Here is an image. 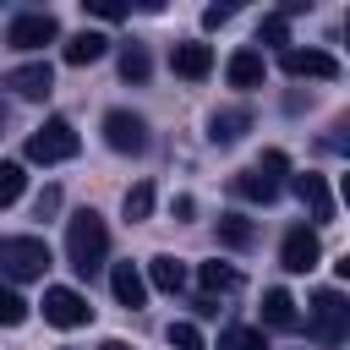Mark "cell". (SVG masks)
Instances as JSON below:
<instances>
[{
    "label": "cell",
    "instance_id": "1",
    "mask_svg": "<svg viewBox=\"0 0 350 350\" xmlns=\"http://www.w3.org/2000/svg\"><path fill=\"white\" fill-rule=\"evenodd\" d=\"M104 257H109V224H104L93 208L71 213V219H66V262H71L82 279H93V273L104 268Z\"/></svg>",
    "mask_w": 350,
    "mask_h": 350
},
{
    "label": "cell",
    "instance_id": "2",
    "mask_svg": "<svg viewBox=\"0 0 350 350\" xmlns=\"http://www.w3.org/2000/svg\"><path fill=\"white\" fill-rule=\"evenodd\" d=\"M306 328H312V339L317 345H345V334H350V306H345V295L339 290H317L312 295V306H306Z\"/></svg>",
    "mask_w": 350,
    "mask_h": 350
},
{
    "label": "cell",
    "instance_id": "3",
    "mask_svg": "<svg viewBox=\"0 0 350 350\" xmlns=\"http://www.w3.org/2000/svg\"><path fill=\"white\" fill-rule=\"evenodd\" d=\"M44 268H49V246L38 241V235H5L0 241V273L5 279H44Z\"/></svg>",
    "mask_w": 350,
    "mask_h": 350
},
{
    "label": "cell",
    "instance_id": "4",
    "mask_svg": "<svg viewBox=\"0 0 350 350\" xmlns=\"http://www.w3.org/2000/svg\"><path fill=\"white\" fill-rule=\"evenodd\" d=\"M82 142H77V131H71V120L66 115H49L33 137H27V159L33 164H60V159H71Z\"/></svg>",
    "mask_w": 350,
    "mask_h": 350
},
{
    "label": "cell",
    "instance_id": "5",
    "mask_svg": "<svg viewBox=\"0 0 350 350\" xmlns=\"http://www.w3.org/2000/svg\"><path fill=\"white\" fill-rule=\"evenodd\" d=\"M60 38V22L49 16V11H22V16H11V27H5V44L11 49H44V44H55Z\"/></svg>",
    "mask_w": 350,
    "mask_h": 350
},
{
    "label": "cell",
    "instance_id": "6",
    "mask_svg": "<svg viewBox=\"0 0 350 350\" xmlns=\"http://www.w3.org/2000/svg\"><path fill=\"white\" fill-rule=\"evenodd\" d=\"M104 142H109L115 153H126V159L148 153V126H142V115H131V109H109V115H104Z\"/></svg>",
    "mask_w": 350,
    "mask_h": 350
},
{
    "label": "cell",
    "instance_id": "7",
    "mask_svg": "<svg viewBox=\"0 0 350 350\" xmlns=\"http://www.w3.org/2000/svg\"><path fill=\"white\" fill-rule=\"evenodd\" d=\"M44 317H49L55 328H82V323H93V306H88L71 284H49V290H44Z\"/></svg>",
    "mask_w": 350,
    "mask_h": 350
},
{
    "label": "cell",
    "instance_id": "8",
    "mask_svg": "<svg viewBox=\"0 0 350 350\" xmlns=\"http://www.w3.org/2000/svg\"><path fill=\"white\" fill-rule=\"evenodd\" d=\"M317 257H323V246H317V235H312L306 224L284 230V241H279V262H284L290 273H306V268H317Z\"/></svg>",
    "mask_w": 350,
    "mask_h": 350
},
{
    "label": "cell",
    "instance_id": "9",
    "mask_svg": "<svg viewBox=\"0 0 350 350\" xmlns=\"http://www.w3.org/2000/svg\"><path fill=\"white\" fill-rule=\"evenodd\" d=\"M279 66H284L290 77H312V82H334V77H339V60L323 55V49H284Z\"/></svg>",
    "mask_w": 350,
    "mask_h": 350
},
{
    "label": "cell",
    "instance_id": "10",
    "mask_svg": "<svg viewBox=\"0 0 350 350\" xmlns=\"http://www.w3.org/2000/svg\"><path fill=\"white\" fill-rule=\"evenodd\" d=\"M5 88H11L16 98H49L55 71H49V60H27V66H11V71H5Z\"/></svg>",
    "mask_w": 350,
    "mask_h": 350
},
{
    "label": "cell",
    "instance_id": "11",
    "mask_svg": "<svg viewBox=\"0 0 350 350\" xmlns=\"http://www.w3.org/2000/svg\"><path fill=\"white\" fill-rule=\"evenodd\" d=\"M290 191L312 208V219H334V191H328V180H323V175L301 170V175H290Z\"/></svg>",
    "mask_w": 350,
    "mask_h": 350
},
{
    "label": "cell",
    "instance_id": "12",
    "mask_svg": "<svg viewBox=\"0 0 350 350\" xmlns=\"http://www.w3.org/2000/svg\"><path fill=\"white\" fill-rule=\"evenodd\" d=\"M109 290H115V301H120L126 312H137V306L148 301V279H142L137 262H115V268H109Z\"/></svg>",
    "mask_w": 350,
    "mask_h": 350
},
{
    "label": "cell",
    "instance_id": "13",
    "mask_svg": "<svg viewBox=\"0 0 350 350\" xmlns=\"http://www.w3.org/2000/svg\"><path fill=\"white\" fill-rule=\"evenodd\" d=\"M170 66H175V77L202 82V77L213 71V49H208V44H175V49H170Z\"/></svg>",
    "mask_w": 350,
    "mask_h": 350
},
{
    "label": "cell",
    "instance_id": "14",
    "mask_svg": "<svg viewBox=\"0 0 350 350\" xmlns=\"http://www.w3.org/2000/svg\"><path fill=\"white\" fill-rule=\"evenodd\" d=\"M262 55L257 49H235L230 55V66H224V77H230V88H262Z\"/></svg>",
    "mask_w": 350,
    "mask_h": 350
},
{
    "label": "cell",
    "instance_id": "15",
    "mask_svg": "<svg viewBox=\"0 0 350 350\" xmlns=\"http://www.w3.org/2000/svg\"><path fill=\"white\" fill-rule=\"evenodd\" d=\"M262 323L279 328V334H295V328H301V312H295V301H290L284 290H268V295H262Z\"/></svg>",
    "mask_w": 350,
    "mask_h": 350
},
{
    "label": "cell",
    "instance_id": "16",
    "mask_svg": "<svg viewBox=\"0 0 350 350\" xmlns=\"http://www.w3.org/2000/svg\"><path fill=\"white\" fill-rule=\"evenodd\" d=\"M104 49H109L104 33H71L60 55H66V66H93V60H104Z\"/></svg>",
    "mask_w": 350,
    "mask_h": 350
},
{
    "label": "cell",
    "instance_id": "17",
    "mask_svg": "<svg viewBox=\"0 0 350 350\" xmlns=\"http://www.w3.org/2000/svg\"><path fill=\"white\" fill-rule=\"evenodd\" d=\"M252 126V109H213V120H208V137L213 142H241V131Z\"/></svg>",
    "mask_w": 350,
    "mask_h": 350
},
{
    "label": "cell",
    "instance_id": "18",
    "mask_svg": "<svg viewBox=\"0 0 350 350\" xmlns=\"http://www.w3.org/2000/svg\"><path fill=\"white\" fill-rule=\"evenodd\" d=\"M142 279H148L153 290H164V295H175V290H186V268H180V262H175L170 252H164V257H153Z\"/></svg>",
    "mask_w": 350,
    "mask_h": 350
},
{
    "label": "cell",
    "instance_id": "19",
    "mask_svg": "<svg viewBox=\"0 0 350 350\" xmlns=\"http://www.w3.org/2000/svg\"><path fill=\"white\" fill-rule=\"evenodd\" d=\"M230 191H235V197H246V202H273V197H279V180L257 175V170H241V175L230 180Z\"/></svg>",
    "mask_w": 350,
    "mask_h": 350
},
{
    "label": "cell",
    "instance_id": "20",
    "mask_svg": "<svg viewBox=\"0 0 350 350\" xmlns=\"http://www.w3.org/2000/svg\"><path fill=\"white\" fill-rule=\"evenodd\" d=\"M219 350H268V339H262V328H246V323H230V328L219 334Z\"/></svg>",
    "mask_w": 350,
    "mask_h": 350
},
{
    "label": "cell",
    "instance_id": "21",
    "mask_svg": "<svg viewBox=\"0 0 350 350\" xmlns=\"http://www.w3.org/2000/svg\"><path fill=\"white\" fill-rule=\"evenodd\" d=\"M148 71H153V60H148V49H142V44H126V49H120V77L142 88V82H148Z\"/></svg>",
    "mask_w": 350,
    "mask_h": 350
},
{
    "label": "cell",
    "instance_id": "22",
    "mask_svg": "<svg viewBox=\"0 0 350 350\" xmlns=\"http://www.w3.org/2000/svg\"><path fill=\"white\" fill-rule=\"evenodd\" d=\"M241 284V273L230 268V262H202V290L208 295H224V290H235Z\"/></svg>",
    "mask_w": 350,
    "mask_h": 350
},
{
    "label": "cell",
    "instance_id": "23",
    "mask_svg": "<svg viewBox=\"0 0 350 350\" xmlns=\"http://www.w3.org/2000/svg\"><path fill=\"white\" fill-rule=\"evenodd\" d=\"M22 186H27V175H22V164H11V159H0V208H11V202L22 197Z\"/></svg>",
    "mask_w": 350,
    "mask_h": 350
},
{
    "label": "cell",
    "instance_id": "24",
    "mask_svg": "<svg viewBox=\"0 0 350 350\" xmlns=\"http://www.w3.org/2000/svg\"><path fill=\"white\" fill-rule=\"evenodd\" d=\"M219 241H224V246H252V219L224 213V219H219Z\"/></svg>",
    "mask_w": 350,
    "mask_h": 350
},
{
    "label": "cell",
    "instance_id": "25",
    "mask_svg": "<svg viewBox=\"0 0 350 350\" xmlns=\"http://www.w3.org/2000/svg\"><path fill=\"white\" fill-rule=\"evenodd\" d=\"M148 213H153V186H148V180H137V186L126 191V219L137 224V219H148Z\"/></svg>",
    "mask_w": 350,
    "mask_h": 350
},
{
    "label": "cell",
    "instance_id": "26",
    "mask_svg": "<svg viewBox=\"0 0 350 350\" xmlns=\"http://www.w3.org/2000/svg\"><path fill=\"white\" fill-rule=\"evenodd\" d=\"M16 323H27V301L16 290H0V328H16Z\"/></svg>",
    "mask_w": 350,
    "mask_h": 350
},
{
    "label": "cell",
    "instance_id": "27",
    "mask_svg": "<svg viewBox=\"0 0 350 350\" xmlns=\"http://www.w3.org/2000/svg\"><path fill=\"white\" fill-rule=\"evenodd\" d=\"M257 175H268V180H279V186H284V175H290V159H284L279 148H268V153L257 159Z\"/></svg>",
    "mask_w": 350,
    "mask_h": 350
},
{
    "label": "cell",
    "instance_id": "28",
    "mask_svg": "<svg viewBox=\"0 0 350 350\" xmlns=\"http://www.w3.org/2000/svg\"><path fill=\"white\" fill-rule=\"evenodd\" d=\"M170 350H202L197 323H170Z\"/></svg>",
    "mask_w": 350,
    "mask_h": 350
},
{
    "label": "cell",
    "instance_id": "29",
    "mask_svg": "<svg viewBox=\"0 0 350 350\" xmlns=\"http://www.w3.org/2000/svg\"><path fill=\"white\" fill-rule=\"evenodd\" d=\"M257 33H262V44H290V22H284L279 11H273V16H262V27H257Z\"/></svg>",
    "mask_w": 350,
    "mask_h": 350
},
{
    "label": "cell",
    "instance_id": "30",
    "mask_svg": "<svg viewBox=\"0 0 350 350\" xmlns=\"http://www.w3.org/2000/svg\"><path fill=\"white\" fill-rule=\"evenodd\" d=\"M88 11H93V16H104V22L126 16V5H120V0H88Z\"/></svg>",
    "mask_w": 350,
    "mask_h": 350
},
{
    "label": "cell",
    "instance_id": "31",
    "mask_svg": "<svg viewBox=\"0 0 350 350\" xmlns=\"http://www.w3.org/2000/svg\"><path fill=\"white\" fill-rule=\"evenodd\" d=\"M235 16V5H208L202 11V27H219V22H230Z\"/></svg>",
    "mask_w": 350,
    "mask_h": 350
},
{
    "label": "cell",
    "instance_id": "32",
    "mask_svg": "<svg viewBox=\"0 0 350 350\" xmlns=\"http://www.w3.org/2000/svg\"><path fill=\"white\" fill-rule=\"evenodd\" d=\"M55 208H60V191H55V186H44V197H38V219H44V213H55Z\"/></svg>",
    "mask_w": 350,
    "mask_h": 350
},
{
    "label": "cell",
    "instance_id": "33",
    "mask_svg": "<svg viewBox=\"0 0 350 350\" xmlns=\"http://www.w3.org/2000/svg\"><path fill=\"white\" fill-rule=\"evenodd\" d=\"M98 350H126V345H120V339H104V345H98Z\"/></svg>",
    "mask_w": 350,
    "mask_h": 350
},
{
    "label": "cell",
    "instance_id": "34",
    "mask_svg": "<svg viewBox=\"0 0 350 350\" xmlns=\"http://www.w3.org/2000/svg\"><path fill=\"white\" fill-rule=\"evenodd\" d=\"M0 137H5V109H0Z\"/></svg>",
    "mask_w": 350,
    "mask_h": 350
}]
</instances>
